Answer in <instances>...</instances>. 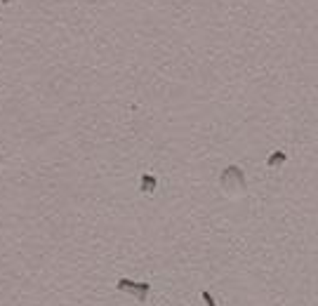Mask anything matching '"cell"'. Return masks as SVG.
Returning <instances> with one entry per match:
<instances>
[{"label": "cell", "instance_id": "7a4b0ae2", "mask_svg": "<svg viewBox=\"0 0 318 306\" xmlns=\"http://www.w3.org/2000/svg\"><path fill=\"white\" fill-rule=\"evenodd\" d=\"M116 287L120 292H127V295L135 297L137 304H144L149 299V292H151V283H137V280H130V278H120Z\"/></svg>", "mask_w": 318, "mask_h": 306}, {"label": "cell", "instance_id": "277c9868", "mask_svg": "<svg viewBox=\"0 0 318 306\" xmlns=\"http://www.w3.org/2000/svg\"><path fill=\"white\" fill-rule=\"evenodd\" d=\"M154 186H156V179L154 177H144V179H142V191H144V193H151V191H154Z\"/></svg>", "mask_w": 318, "mask_h": 306}, {"label": "cell", "instance_id": "6da1fadb", "mask_svg": "<svg viewBox=\"0 0 318 306\" xmlns=\"http://www.w3.org/2000/svg\"><path fill=\"white\" fill-rule=\"evenodd\" d=\"M222 191L226 196H238L245 193V177H243V170L231 165L222 172Z\"/></svg>", "mask_w": 318, "mask_h": 306}, {"label": "cell", "instance_id": "5b68a950", "mask_svg": "<svg viewBox=\"0 0 318 306\" xmlns=\"http://www.w3.org/2000/svg\"><path fill=\"white\" fill-rule=\"evenodd\" d=\"M203 302H205V306H217V302H214V299H212V295L210 292H203Z\"/></svg>", "mask_w": 318, "mask_h": 306}, {"label": "cell", "instance_id": "3957f363", "mask_svg": "<svg viewBox=\"0 0 318 306\" xmlns=\"http://www.w3.org/2000/svg\"><path fill=\"white\" fill-rule=\"evenodd\" d=\"M283 163H285V153H273V156H271L269 158V168H278V165H283Z\"/></svg>", "mask_w": 318, "mask_h": 306}]
</instances>
